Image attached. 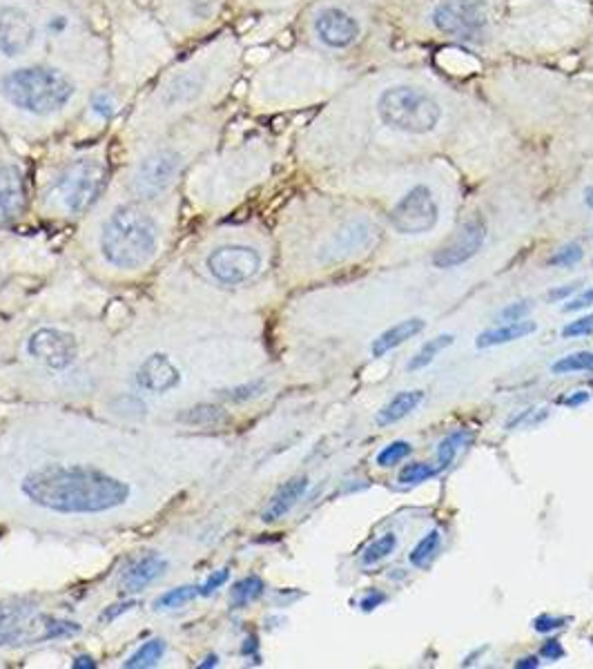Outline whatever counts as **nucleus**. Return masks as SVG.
<instances>
[{
  "instance_id": "f257e3e1",
  "label": "nucleus",
  "mask_w": 593,
  "mask_h": 669,
  "mask_svg": "<svg viewBox=\"0 0 593 669\" xmlns=\"http://www.w3.org/2000/svg\"><path fill=\"white\" fill-rule=\"evenodd\" d=\"M103 76L105 61L45 56L0 63V125L29 130L70 123Z\"/></svg>"
},
{
  "instance_id": "f03ea898",
  "label": "nucleus",
  "mask_w": 593,
  "mask_h": 669,
  "mask_svg": "<svg viewBox=\"0 0 593 669\" xmlns=\"http://www.w3.org/2000/svg\"><path fill=\"white\" fill-rule=\"evenodd\" d=\"M237 61V43L228 34L215 36L197 52L179 58L139 96L125 121L128 130L139 137H157L194 114L215 110L235 81Z\"/></svg>"
},
{
  "instance_id": "7ed1b4c3",
  "label": "nucleus",
  "mask_w": 593,
  "mask_h": 669,
  "mask_svg": "<svg viewBox=\"0 0 593 669\" xmlns=\"http://www.w3.org/2000/svg\"><path fill=\"white\" fill-rule=\"evenodd\" d=\"M21 489L29 502L54 513H105L130 500V484L76 464H43L29 471Z\"/></svg>"
},
{
  "instance_id": "20e7f679",
  "label": "nucleus",
  "mask_w": 593,
  "mask_h": 669,
  "mask_svg": "<svg viewBox=\"0 0 593 669\" xmlns=\"http://www.w3.org/2000/svg\"><path fill=\"white\" fill-rule=\"evenodd\" d=\"M219 125V110L215 108L194 114L157 134L152 143H145V150L134 161L130 172L132 195L143 201H159L168 195L183 177V170L188 166V148L194 139Z\"/></svg>"
},
{
  "instance_id": "39448f33",
  "label": "nucleus",
  "mask_w": 593,
  "mask_h": 669,
  "mask_svg": "<svg viewBox=\"0 0 593 669\" xmlns=\"http://www.w3.org/2000/svg\"><path fill=\"white\" fill-rule=\"evenodd\" d=\"M143 199H130L116 206L101 226L99 248L110 266L139 270L157 257L161 244L159 219Z\"/></svg>"
},
{
  "instance_id": "423d86ee",
  "label": "nucleus",
  "mask_w": 593,
  "mask_h": 669,
  "mask_svg": "<svg viewBox=\"0 0 593 669\" xmlns=\"http://www.w3.org/2000/svg\"><path fill=\"white\" fill-rule=\"evenodd\" d=\"M110 183L108 143L92 145L74 152L56 168L47 181L43 201L58 215L79 217L85 215L94 203H99Z\"/></svg>"
},
{
  "instance_id": "0eeeda50",
  "label": "nucleus",
  "mask_w": 593,
  "mask_h": 669,
  "mask_svg": "<svg viewBox=\"0 0 593 669\" xmlns=\"http://www.w3.org/2000/svg\"><path fill=\"white\" fill-rule=\"evenodd\" d=\"M377 114L391 130L404 134H429L440 125L442 108L420 87L393 85L379 94Z\"/></svg>"
},
{
  "instance_id": "6e6552de",
  "label": "nucleus",
  "mask_w": 593,
  "mask_h": 669,
  "mask_svg": "<svg viewBox=\"0 0 593 669\" xmlns=\"http://www.w3.org/2000/svg\"><path fill=\"white\" fill-rule=\"evenodd\" d=\"M50 56L38 25L36 0H0V63Z\"/></svg>"
},
{
  "instance_id": "1a4fd4ad",
  "label": "nucleus",
  "mask_w": 593,
  "mask_h": 669,
  "mask_svg": "<svg viewBox=\"0 0 593 669\" xmlns=\"http://www.w3.org/2000/svg\"><path fill=\"white\" fill-rule=\"evenodd\" d=\"M157 18L172 38H194L215 25L223 0H154Z\"/></svg>"
},
{
  "instance_id": "9d476101",
  "label": "nucleus",
  "mask_w": 593,
  "mask_h": 669,
  "mask_svg": "<svg viewBox=\"0 0 593 669\" xmlns=\"http://www.w3.org/2000/svg\"><path fill=\"white\" fill-rule=\"evenodd\" d=\"M437 219H440V208L429 186L411 188L391 210V226L406 237L426 235L437 226Z\"/></svg>"
},
{
  "instance_id": "9b49d317",
  "label": "nucleus",
  "mask_w": 593,
  "mask_h": 669,
  "mask_svg": "<svg viewBox=\"0 0 593 669\" xmlns=\"http://www.w3.org/2000/svg\"><path fill=\"white\" fill-rule=\"evenodd\" d=\"M206 266L219 284L239 286L257 277L261 270V255L257 248L246 244H223L210 252Z\"/></svg>"
},
{
  "instance_id": "f8f14e48",
  "label": "nucleus",
  "mask_w": 593,
  "mask_h": 669,
  "mask_svg": "<svg viewBox=\"0 0 593 669\" xmlns=\"http://www.w3.org/2000/svg\"><path fill=\"white\" fill-rule=\"evenodd\" d=\"M79 632H81L79 623L38 614L34 609L32 614H27L12 627L0 629V647H23L45 641H56V638L76 636Z\"/></svg>"
},
{
  "instance_id": "ddd939ff",
  "label": "nucleus",
  "mask_w": 593,
  "mask_h": 669,
  "mask_svg": "<svg viewBox=\"0 0 593 669\" xmlns=\"http://www.w3.org/2000/svg\"><path fill=\"white\" fill-rule=\"evenodd\" d=\"M431 21L442 34L469 38L489 23V5L486 0H442L433 9Z\"/></svg>"
},
{
  "instance_id": "4468645a",
  "label": "nucleus",
  "mask_w": 593,
  "mask_h": 669,
  "mask_svg": "<svg viewBox=\"0 0 593 669\" xmlns=\"http://www.w3.org/2000/svg\"><path fill=\"white\" fill-rule=\"evenodd\" d=\"M27 353L45 368L63 371L79 357V344H76L74 335L58 331V328H38L27 339Z\"/></svg>"
},
{
  "instance_id": "2eb2a0df",
  "label": "nucleus",
  "mask_w": 593,
  "mask_h": 669,
  "mask_svg": "<svg viewBox=\"0 0 593 669\" xmlns=\"http://www.w3.org/2000/svg\"><path fill=\"white\" fill-rule=\"evenodd\" d=\"M313 32L317 41L328 50H346L359 38V23L353 14L342 7H324L313 18Z\"/></svg>"
},
{
  "instance_id": "dca6fc26",
  "label": "nucleus",
  "mask_w": 593,
  "mask_h": 669,
  "mask_svg": "<svg viewBox=\"0 0 593 669\" xmlns=\"http://www.w3.org/2000/svg\"><path fill=\"white\" fill-rule=\"evenodd\" d=\"M486 228L480 219L466 221L455 235L433 255V266L440 270L458 268L473 259L484 246Z\"/></svg>"
},
{
  "instance_id": "f3484780",
  "label": "nucleus",
  "mask_w": 593,
  "mask_h": 669,
  "mask_svg": "<svg viewBox=\"0 0 593 669\" xmlns=\"http://www.w3.org/2000/svg\"><path fill=\"white\" fill-rule=\"evenodd\" d=\"M27 208L25 174L16 161H0V226L12 223Z\"/></svg>"
},
{
  "instance_id": "a211bd4d",
  "label": "nucleus",
  "mask_w": 593,
  "mask_h": 669,
  "mask_svg": "<svg viewBox=\"0 0 593 669\" xmlns=\"http://www.w3.org/2000/svg\"><path fill=\"white\" fill-rule=\"evenodd\" d=\"M121 85H105L101 83L96 90L87 96V103L81 112L85 125H110L119 116L123 101Z\"/></svg>"
},
{
  "instance_id": "6ab92c4d",
  "label": "nucleus",
  "mask_w": 593,
  "mask_h": 669,
  "mask_svg": "<svg viewBox=\"0 0 593 669\" xmlns=\"http://www.w3.org/2000/svg\"><path fill=\"white\" fill-rule=\"evenodd\" d=\"M136 382L150 393H168L179 386L181 373L165 355H150L136 371Z\"/></svg>"
},
{
  "instance_id": "aec40b11",
  "label": "nucleus",
  "mask_w": 593,
  "mask_h": 669,
  "mask_svg": "<svg viewBox=\"0 0 593 669\" xmlns=\"http://www.w3.org/2000/svg\"><path fill=\"white\" fill-rule=\"evenodd\" d=\"M168 569V560L159 554H145L139 560L123 571L121 576V591L123 594H139L141 589L152 585L154 580L165 574Z\"/></svg>"
},
{
  "instance_id": "412c9836",
  "label": "nucleus",
  "mask_w": 593,
  "mask_h": 669,
  "mask_svg": "<svg viewBox=\"0 0 593 669\" xmlns=\"http://www.w3.org/2000/svg\"><path fill=\"white\" fill-rule=\"evenodd\" d=\"M308 489V478L306 475H297V478H290L284 487H279L275 496L270 498L268 507L261 513V520L264 522H277L284 516H288L290 511L297 507V502L304 498V493Z\"/></svg>"
},
{
  "instance_id": "4be33fe9",
  "label": "nucleus",
  "mask_w": 593,
  "mask_h": 669,
  "mask_svg": "<svg viewBox=\"0 0 593 669\" xmlns=\"http://www.w3.org/2000/svg\"><path fill=\"white\" fill-rule=\"evenodd\" d=\"M371 237H373V230L366 221L348 223V226L339 230L333 237V241H330V246L326 248V259L328 261L342 259L348 255V252H355L357 248L366 246V241H371Z\"/></svg>"
},
{
  "instance_id": "5701e85b",
  "label": "nucleus",
  "mask_w": 593,
  "mask_h": 669,
  "mask_svg": "<svg viewBox=\"0 0 593 669\" xmlns=\"http://www.w3.org/2000/svg\"><path fill=\"white\" fill-rule=\"evenodd\" d=\"M424 328H426V322L422 317H411V319H404V322H397L395 326L386 328V331L375 339L371 351L375 357H384L386 353H391L393 348L402 346L408 342V339L420 335Z\"/></svg>"
},
{
  "instance_id": "b1692460",
  "label": "nucleus",
  "mask_w": 593,
  "mask_h": 669,
  "mask_svg": "<svg viewBox=\"0 0 593 669\" xmlns=\"http://www.w3.org/2000/svg\"><path fill=\"white\" fill-rule=\"evenodd\" d=\"M536 322H529V319H520V322H507V324H500L495 328H489V331H484L475 339V346L478 348H495V346H502V344H511V342H518V339L529 337L531 333H536Z\"/></svg>"
},
{
  "instance_id": "393cba45",
  "label": "nucleus",
  "mask_w": 593,
  "mask_h": 669,
  "mask_svg": "<svg viewBox=\"0 0 593 669\" xmlns=\"http://www.w3.org/2000/svg\"><path fill=\"white\" fill-rule=\"evenodd\" d=\"M424 402L422 391H402L397 393L391 402H388L382 411L377 413V424L379 426H391L400 420L408 418L417 406Z\"/></svg>"
},
{
  "instance_id": "a878e982",
  "label": "nucleus",
  "mask_w": 593,
  "mask_h": 669,
  "mask_svg": "<svg viewBox=\"0 0 593 669\" xmlns=\"http://www.w3.org/2000/svg\"><path fill=\"white\" fill-rule=\"evenodd\" d=\"M453 342H455V337L449 333H442V335L429 339V342H426L420 351L415 353L413 360L408 362V371H422V368L431 366L435 362V357L442 351H446V348H449Z\"/></svg>"
},
{
  "instance_id": "bb28decb",
  "label": "nucleus",
  "mask_w": 593,
  "mask_h": 669,
  "mask_svg": "<svg viewBox=\"0 0 593 669\" xmlns=\"http://www.w3.org/2000/svg\"><path fill=\"white\" fill-rule=\"evenodd\" d=\"M264 591H266L264 580H261L259 576H246V578H241L239 583L232 585L230 603H232V607L241 609V607L255 603L257 598L264 596Z\"/></svg>"
},
{
  "instance_id": "cd10ccee",
  "label": "nucleus",
  "mask_w": 593,
  "mask_h": 669,
  "mask_svg": "<svg viewBox=\"0 0 593 669\" xmlns=\"http://www.w3.org/2000/svg\"><path fill=\"white\" fill-rule=\"evenodd\" d=\"M165 654V641L161 638H152V641L143 643L136 652L128 658V661L123 663L125 669H150V667H157L159 661Z\"/></svg>"
},
{
  "instance_id": "c85d7f7f",
  "label": "nucleus",
  "mask_w": 593,
  "mask_h": 669,
  "mask_svg": "<svg viewBox=\"0 0 593 669\" xmlns=\"http://www.w3.org/2000/svg\"><path fill=\"white\" fill-rule=\"evenodd\" d=\"M179 420L186 424H194V426H219L223 422H228V415L221 409H217V406L199 404V406H194V409L181 413Z\"/></svg>"
},
{
  "instance_id": "c756f323",
  "label": "nucleus",
  "mask_w": 593,
  "mask_h": 669,
  "mask_svg": "<svg viewBox=\"0 0 593 669\" xmlns=\"http://www.w3.org/2000/svg\"><path fill=\"white\" fill-rule=\"evenodd\" d=\"M440 542H442L440 531H429V533H426V536L411 549V554H408V560H411V565L417 567V569H422V567L429 565V562L435 558L437 549H440Z\"/></svg>"
},
{
  "instance_id": "7c9ffc66",
  "label": "nucleus",
  "mask_w": 593,
  "mask_h": 669,
  "mask_svg": "<svg viewBox=\"0 0 593 669\" xmlns=\"http://www.w3.org/2000/svg\"><path fill=\"white\" fill-rule=\"evenodd\" d=\"M551 371L556 373V375L593 373V353L580 351V353H571L567 357H560L558 362L551 364Z\"/></svg>"
},
{
  "instance_id": "2f4dec72",
  "label": "nucleus",
  "mask_w": 593,
  "mask_h": 669,
  "mask_svg": "<svg viewBox=\"0 0 593 669\" xmlns=\"http://www.w3.org/2000/svg\"><path fill=\"white\" fill-rule=\"evenodd\" d=\"M397 547V536L395 533H386V536H379L375 542H371V545H368L364 549V554H362V562L366 567H371V565H377V562H382L386 560L388 556L393 554Z\"/></svg>"
},
{
  "instance_id": "473e14b6",
  "label": "nucleus",
  "mask_w": 593,
  "mask_h": 669,
  "mask_svg": "<svg viewBox=\"0 0 593 669\" xmlns=\"http://www.w3.org/2000/svg\"><path fill=\"white\" fill-rule=\"evenodd\" d=\"M199 596V587H194V585H183V587H177V589H170V591H165L163 596L157 598V609H177V607H183L186 603H190V600H194Z\"/></svg>"
},
{
  "instance_id": "72a5a7b5",
  "label": "nucleus",
  "mask_w": 593,
  "mask_h": 669,
  "mask_svg": "<svg viewBox=\"0 0 593 669\" xmlns=\"http://www.w3.org/2000/svg\"><path fill=\"white\" fill-rule=\"evenodd\" d=\"M411 453H413L411 444L404 442V440H397V442H391L388 446H384V449L377 453V464L384 469H391V467H397V464H400L402 460H406Z\"/></svg>"
},
{
  "instance_id": "f704fd0d",
  "label": "nucleus",
  "mask_w": 593,
  "mask_h": 669,
  "mask_svg": "<svg viewBox=\"0 0 593 669\" xmlns=\"http://www.w3.org/2000/svg\"><path fill=\"white\" fill-rule=\"evenodd\" d=\"M440 473V469L431 467L426 462H415V464H406V467L400 471V482L402 484H420L424 480L433 478V475Z\"/></svg>"
},
{
  "instance_id": "c9c22d12",
  "label": "nucleus",
  "mask_w": 593,
  "mask_h": 669,
  "mask_svg": "<svg viewBox=\"0 0 593 669\" xmlns=\"http://www.w3.org/2000/svg\"><path fill=\"white\" fill-rule=\"evenodd\" d=\"M464 438H466V435L462 431L453 433L446 440H442L440 446H437V460H440V471L446 469V467H451L453 460H455V453H458V449L464 444Z\"/></svg>"
},
{
  "instance_id": "e433bc0d",
  "label": "nucleus",
  "mask_w": 593,
  "mask_h": 669,
  "mask_svg": "<svg viewBox=\"0 0 593 669\" xmlns=\"http://www.w3.org/2000/svg\"><path fill=\"white\" fill-rule=\"evenodd\" d=\"M582 257H585V252H582V248L578 244H567V246H562L560 250L553 252L547 264L558 266V268H571V266H576Z\"/></svg>"
},
{
  "instance_id": "4c0bfd02",
  "label": "nucleus",
  "mask_w": 593,
  "mask_h": 669,
  "mask_svg": "<svg viewBox=\"0 0 593 669\" xmlns=\"http://www.w3.org/2000/svg\"><path fill=\"white\" fill-rule=\"evenodd\" d=\"M264 389H266V384L257 380V382L241 384V386H235V389L223 391V397H228V400H232V402H248V400H255V397L264 393Z\"/></svg>"
},
{
  "instance_id": "58836bf2",
  "label": "nucleus",
  "mask_w": 593,
  "mask_h": 669,
  "mask_svg": "<svg viewBox=\"0 0 593 669\" xmlns=\"http://www.w3.org/2000/svg\"><path fill=\"white\" fill-rule=\"evenodd\" d=\"M593 335V313L576 319V322H569L565 328H562V337H587Z\"/></svg>"
},
{
  "instance_id": "ea45409f",
  "label": "nucleus",
  "mask_w": 593,
  "mask_h": 669,
  "mask_svg": "<svg viewBox=\"0 0 593 669\" xmlns=\"http://www.w3.org/2000/svg\"><path fill=\"white\" fill-rule=\"evenodd\" d=\"M569 623V618L565 616H553V614H542L536 620H533V629L540 634H549V632H556V629L565 627Z\"/></svg>"
},
{
  "instance_id": "a19ab883",
  "label": "nucleus",
  "mask_w": 593,
  "mask_h": 669,
  "mask_svg": "<svg viewBox=\"0 0 593 669\" xmlns=\"http://www.w3.org/2000/svg\"><path fill=\"white\" fill-rule=\"evenodd\" d=\"M531 310H533L531 302H515L507 308H502L498 319H502V322H520V319H527Z\"/></svg>"
},
{
  "instance_id": "79ce46f5",
  "label": "nucleus",
  "mask_w": 593,
  "mask_h": 669,
  "mask_svg": "<svg viewBox=\"0 0 593 669\" xmlns=\"http://www.w3.org/2000/svg\"><path fill=\"white\" fill-rule=\"evenodd\" d=\"M228 578H230V571L228 569H219L215 571V574H212L206 583L199 585V596H210V594H215V591L219 587H223L228 583Z\"/></svg>"
},
{
  "instance_id": "37998d69",
  "label": "nucleus",
  "mask_w": 593,
  "mask_h": 669,
  "mask_svg": "<svg viewBox=\"0 0 593 669\" xmlns=\"http://www.w3.org/2000/svg\"><path fill=\"white\" fill-rule=\"evenodd\" d=\"M589 306H593V288L582 290L580 295L569 299V302L565 304V313H576V310H585Z\"/></svg>"
},
{
  "instance_id": "c03bdc74",
  "label": "nucleus",
  "mask_w": 593,
  "mask_h": 669,
  "mask_svg": "<svg viewBox=\"0 0 593 669\" xmlns=\"http://www.w3.org/2000/svg\"><path fill=\"white\" fill-rule=\"evenodd\" d=\"M540 658L544 661H560L562 656H565V647H562L558 641H547L540 647Z\"/></svg>"
},
{
  "instance_id": "a18cd8bd",
  "label": "nucleus",
  "mask_w": 593,
  "mask_h": 669,
  "mask_svg": "<svg viewBox=\"0 0 593 669\" xmlns=\"http://www.w3.org/2000/svg\"><path fill=\"white\" fill-rule=\"evenodd\" d=\"M136 607V600H128V603H119V605H112V607H108V609H105V612L101 614V623H112V620L116 618V616H121V614H125V612H130V609H134Z\"/></svg>"
},
{
  "instance_id": "49530a36",
  "label": "nucleus",
  "mask_w": 593,
  "mask_h": 669,
  "mask_svg": "<svg viewBox=\"0 0 593 669\" xmlns=\"http://www.w3.org/2000/svg\"><path fill=\"white\" fill-rule=\"evenodd\" d=\"M384 600H386L384 594H371V596H366V598L362 600V605H359V607H362L364 612H373V609L382 605Z\"/></svg>"
},
{
  "instance_id": "de8ad7c7",
  "label": "nucleus",
  "mask_w": 593,
  "mask_h": 669,
  "mask_svg": "<svg viewBox=\"0 0 593 669\" xmlns=\"http://www.w3.org/2000/svg\"><path fill=\"white\" fill-rule=\"evenodd\" d=\"M576 288H578V284H569V286H565V288H556V290H551V293H549V299H551V302H556V299H565L567 295L576 293Z\"/></svg>"
},
{
  "instance_id": "09e8293b",
  "label": "nucleus",
  "mask_w": 593,
  "mask_h": 669,
  "mask_svg": "<svg viewBox=\"0 0 593 669\" xmlns=\"http://www.w3.org/2000/svg\"><path fill=\"white\" fill-rule=\"evenodd\" d=\"M587 402H589V393H585V391L573 393V395H569L567 400H565L567 406H582V404H587Z\"/></svg>"
},
{
  "instance_id": "8fccbe9b",
  "label": "nucleus",
  "mask_w": 593,
  "mask_h": 669,
  "mask_svg": "<svg viewBox=\"0 0 593 669\" xmlns=\"http://www.w3.org/2000/svg\"><path fill=\"white\" fill-rule=\"evenodd\" d=\"M518 669H536L540 667V656H527V658H520L518 663H515Z\"/></svg>"
},
{
  "instance_id": "3c124183",
  "label": "nucleus",
  "mask_w": 593,
  "mask_h": 669,
  "mask_svg": "<svg viewBox=\"0 0 593 669\" xmlns=\"http://www.w3.org/2000/svg\"><path fill=\"white\" fill-rule=\"evenodd\" d=\"M83 667H90V669H94V667H96V663L92 661L90 656H81V658H76L74 669H83Z\"/></svg>"
},
{
  "instance_id": "603ef678",
  "label": "nucleus",
  "mask_w": 593,
  "mask_h": 669,
  "mask_svg": "<svg viewBox=\"0 0 593 669\" xmlns=\"http://www.w3.org/2000/svg\"><path fill=\"white\" fill-rule=\"evenodd\" d=\"M217 665H219V658H217V656H208V658H206V663H201L199 667H201V669H206V667H217Z\"/></svg>"
},
{
  "instance_id": "864d4df0",
  "label": "nucleus",
  "mask_w": 593,
  "mask_h": 669,
  "mask_svg": "<svg viewBox=\"0 0 593 669\" xmlns=\"http://www.w3.org/2000/svg\"><path fill=\"white\" fill-rule=\"evenodd\" d=\"M585 203H587V206L593 210V188H587V192H585Z\"/></svg>"
}]
</instances>
